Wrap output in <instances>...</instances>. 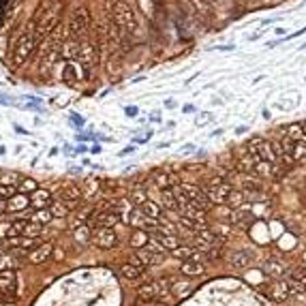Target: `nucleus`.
I'll return each instance as SVG.
<instances>
[{"label": "nucleus", "instance_id": "72a5a7b5", "mask_svg": "<svg viewBox=\"0 0 306 306\" xmlns=\"http://www.w3.org/2000/svg\"><path fill=\"white\" fill-rule=\"evenodd\" d=\"M49 210H52V217H54V219H65L67 214L71 212V208L67 206L65 201H60V199H58V201H54L52 206H49Z\"/></svg>", "mask_w": 306, "mask_h": 306}, {"label": "nucleus", "instance_id": "473e14b6", "mask_svg": "<svg viewBox=\"0 0 306 306\" xmlns=\"http://www.w3.org/2000/svg\"><path fill=\"white\" fill-rule=\"evenodd\" d=\"M193 291V285L191 283H173L171 285V293L176 295V298H187V295Z\"/></svg>", "mask_w": 306, "mask_h": 306}, {"label": "nucleus", "instance_id": "2f4dec72", "mask_svg": "<svg viewBox=\"0 0 306 306\" xmlns=\"http://www.w3.org/2000/svg\"><path fill=\"white\" fill-rule=\"evenodd\" d=\"M19 266V259L13 257L11 253H0V270H15Z\"/></svg>", "mask_w": 306, "mask_h": 306}, {"label": "nucleus", "instance_id": "423d86ee", "mask_svg": "<svg viewBox=\"0 0 306 306\" xmlns=\"http://www.w3.org/2000/svg\"><path fill=\"white\" fill-rule=\"evenodd\" d=\"M93 242L97 244L99 249L109 251V249H114L116 244H118V236H116V231H114V229H109V227H99V229L93 233Z\"/></svg>", "mask_w": 306, "mask_h": 306}, {"label": "nucleus", "instance_id": "79ce46f5", "mask_svg": "<svg viewBox=\"0 0 306 306\" xmlns=\"http://www.w3.org/2000/svg\"><path fill=\"white\" fill-rule=\"evenodd\" d=\"M99 187H101V185H99V180H90L88 185L81 189V195H84V197H93L95 193L99 191Z\"/></svg>", "mask_w": 306, "mask_h": 306}, {"label": "nucleus", "instance_id": "4468645a", "mask_svg": "<svg viewBox=\"0 0 306 306\" xmlns=\"http://www.w3.org/2000/svg\"><path fill=\"white\" fill-rule=\"evenodd\" d=\"M270 298H272L274 302H285V300L289 298V283L283 281V279L274 281V283L270 285Z\"/></svg>", "mask_w": 306, "mask_h": 306}, {"label": "nucleus", "instance_id": "dca6fc26", "mask_svg": "<svg viewBox=\"0 0 306 306\" xmlns=\"http://www.w3.org/2000/svg\"><path fill=\"white\" fill-rule=\"evenodd\" d=\"M79 58L84 60L86 67H93L97 60H99V54H97L95 43H90V41H86V43H79Z\"/></svg>", "mask_w": 306, "mask_h": 306}, {"label": "nucleus", "instance_id": "cd10ccee", "mask_svg": "<svg viewBox=\"0 0 306 306\" xmlns=\"http://www.w3.org/2000/svg\"><path fill=\"white\" fill-rule=\"evenodd\" d=\"M227 206L231 208V210H240L242 206H244V193L242 191H238V189H233L231 193H229V197H227Z\"/></svg>", "mask_w": 306, "mask_h": 306}, {"label": "nucleus", "instance_id": "aec40b11", "mask_svg": "<svg viewBox=\"0 0 306 306\" xmlns=\"http://www.w3.org/2000/svg\"><path fill=\"white\" fill-rule=\"evenodd\" d=\"M144 272H146V270H141L139 266H135V263H131V261L120 263V274H122V277H125L127 281H137L139 277H144Z\"/></svg>", "mask_w": 306, "mask_h": 306}, {"label": "nucleus", "instance_id": "1a4fd4ad", "mask_svg": "<svg viewBox=\"0 0 306 306\" xmlns=\"http://www.w3.org/2000/svg\"><path fill=\"white\" fill-rule=\"evenodd\" d=\"M54 255V244L52 242H43L41 247H37L35 251H30L26 257L30 263H35V266H39V263H45L49 257Z\"/></svg>", "mask_w": 306, "mask_h": 306}, {"label": "nucleus", "instance_id": "e433bc0d", "mask_svg": "<svg viewBox=\"0 0 306 306\" xmlns=\"http://www.w3.org/2000/svg\"><path fill=\"white\" fill-rule=\"evenodd\" d=\"M41 231H43V225L28 221V225H26V229H24V236H28V238H39V236H41Z\"/></svg>", "mask_w": 306, "mask_h": 306}, {"label": "nucleus", "instance_id": "4c0bfd02", "mask_svg": "<svg viewBox=\"0 0 306 306\" xmlns=\"http://www.w3.org/2000/svg\"><path fill=\"white\" fill-rule=\"evenodd\" d=\"M129 199H131V203H137V206H141L144 201H148L144 189H133V191L129 193Z\"/></svg>", "mask_w": 306, "mask_h": 306}, {"label": "nucleus", "instance_id": "0eeeda50", "mask_svg": "<svg viewBox=\"0 0 306 306\" xmlns=\"http://www.w3.org/2000/svg\"><path fill=\"white\" fill-rule=\"evenodd\" d=\"M88 73L84 71V65H79L77 60H69V63L63 67V79L67 81L69 86H73V84H79L81 79H84Z\"/></svg>", "mask_w": 306, "mask_h": 306}, {"label": "nucleus", "instance_id": "f257e3e1", "mask_svg": "<svg viewBox=\"0 0 306 306\" xmlns=\"http://www.w3.org/2000/svg\"><path fill=\"white\" fill-rule=\"evenodd\" d=\"M111 13H114V19L118 22V26L125 30L127 35L131 37H135L141 33V28H139V19L135 15V11L131 9L125 0H116L114 5H111Z\"/></svg>", "mask_w": 306, "mask_h": 306}, {"label": "nucleus", "instance_id": "20e7f679", "mask_svg": "<svg viewBox=\"0 0 306 306\" xmlns=\"http://www.w3.org/2000/svg\"><path fill=\"white\" fill-rule=\"evenodd\" d=\"M88 26H90V11L86 7L75 9V11L71 13V17H69V35L79 37L81 33H86Z\"/></svg>", "mask_w": 306, "mask_h": 306}, {"label": "nucleus", "instance_id": "39448f33", "mask_svg": "<svg viewBox=\"0 0 306 306\" xmlns=\"http://www.w3.org/2000/svg\"><path fill=\"white\" fill-rule=\"evenodd\" d=\"M180 187L185 189L187 197L191 199V203H193V208H195V210H199V212H208V210L212 208V201L206 197L203 189H199V187H195V185H180Z\"/></svg>", "mask_w": 306, "mask_h": 306}, {"label": "nucleus", "instance_id": "9d476101", "mask_svg": "<svg viewBox=\"0 0 306 306\" xmlns=\"http://www.w3.org/2000/svg\"><path fill=\"white\" fill-rule=\"evenodd\" d=\"M152 182H155V189H161V191H165V189H173V187H178V176L176 173H171V171H155L152 173Z\"/></svg>", "mask_w": 306, "mask_h": 306}, {"label": "nucleus", "instance_id": "f704fd0d", "mask_svg": "<svg viewBox=\"0 0 306 306\" xmlns=\"http://www.w3.org/2000/svg\"><path fill=\"white\" fill-rule=\"evenodd\" d=\"M161 201H163V206H165L167 210H178V201H176V195H173V191L165 189L161 193Z\"/></svg>", "mask_w": 306, "mask_h": 306}, {"label": "nucleus", "instance_id": "ea45409f", "mask_svg": "<svg viewBox=\"0 0 306 306\" xmlns=\"http://www.w3.org/2000/svg\"><path fill=\"white\" fill-rule=\"evenodd\" d=\"M306 159V141H295L293 144V161H304Z\"/></svg>", "mask_w": 306, "mask_h": 306}, {"label": "nucleus", "instance_id": "c756f323", "mask_svg": "<svg viewBox=\"0 0 306 306\" xmlns=\"http://www.w3.org/2000/svg\"><path fill=\"white\" fill-rule=\"evenodd\" d=\"M19 182H22V176L17 171H3V176H0V185L3 187H17Z\"/></svg>", "mask_w": 306, "mask_h": 306}, {"label": "nucleus", "instance_id": "37998d69", "mask_svg": "<svg viewBox=\"0 0 306 306\" xmlns=\"http://www.w3.org/2000/svg\"><path fill=\"white\" fill-rule=\"evenodd\" d=\"M191 5L195 7L199 13H203V15L210 13V0H191Z\"/></svg>", "mask_w": 306, "mask_h": 306}, {"label": "nucleus", "instance_id": "de8ad7c7", "mask_svg": "<svg viewBox=\"0 0 306 306\" xmlns=\"http://www.w3.org/2000/svg\"><path fill=\"white\" fill-rule=\"evenodd\" d=\"M302 131H304V141H306V122H302Z\"/></svg>", "mask_w": 306, "mask_h": 306}, {"label": "nucleus", "instance_id": "6e6552de", "mask_svg": "<svg viewBox=\"0 0 306 306\" xmlns=\"http://www.w3.org/2000/svg\"><path fill=\"white\" fill-rule=\"evenodd\" d=\"M231 191H233V187L227 185V182L217 185V187H203V193H206V197H208L212 203H225Z\"/></svg>", "mask_w": 306, "mask_h": 306}, {"label": "nucleus", "instance_id": "9b49d317", "mask_svg": "<svg viewBox=\"0 0 306 306\" xmlns=\"http://www.w3.org/2000/svg\"><path fill=\"white\" fill-rule=\"evenodd\" d=\"M58 22V7L56 9H47V11H43L39 15V22H37V30L39 35H45L52 30V26Z\"/></svg>", "mask_w": 306, "mask_h": 306}, {"label": "nucleus", "instance_id": "f3484780", "mask_svg": "<svg viewBox=\"0 0 306 306\" xmlns=\"http://www.w3.org/2000/svg\"><path fill=\"white\" fill-rule=\"evenodd\" d=\"M30 206V197L24 193H15L11 199H7V212H22Z\"/></svg>", "mask_w": 306, "mask_h": 306}, {"label": "nucleus", "instance_id": "393cba45", "mask_svg": "<svg viewBox=\"0 0 306 306\" xmlns=\"http://www.w3.org/2000/svg\"><path fill=\"white\" fill-rule=\"evenodd\" d=\"M129 244L133 249H146L148 247V231L146 229H135L133 233H131V238H129Z\"/></svg>", "mask_w": 306, "mask_h": 306}, {"label": "nucleus", "instance_id": "4be33fe9", "mask_svg": "<svg viewBox=\"0 0 306 306\" xmlns=\"http://www.w3.org/2000/svg\"><path fill=\"white\" fill-rule=\"evenodd\" d=\"M253 176H257V178H274V163H268V161L259 159L257 163H255Z\"/></svg>", "mask_w": 306, "mask_h": 306}, {"label": "nucleus", "instance_id": "7c9ffc66", "mask_svg": "<svg viewBox=\"0 0 306 306\" xmlns=\"http://www.w3.org/2000/svg\"><path fill=\"white\" fill-rule=\"evenodd\" d=\"M54 217H52V210L49 208H41V210H35L33 217H30V221L33 223H39V225H45V223H49Z\"/></svg>", "mask_w": 306, "mask_h": 306}, {"label": "nucleus", "instance_id": "a211bd4d", "mask_svg": "<svg viewBox=\"0 0 306 306\" xmlns=\"http://www.w3.org/2000/svg\"><path fill=\"white\" fill-rule=\"evenodd\" d=\"M155 238H157V244H159L161 249L176 251L180 247V238L173 236V233H159V231H155Z\"/></svg>", "mask_w": 306, "mask_h": 306}, {"label": "nucleus", "instance_id": "f03ea898", "mask_svg": "<svg viewBox=\"0 0 306 306\" xmlns=\"http://www.w3.org/2000/svg\"><path fill=\"white\" fill-rule=\"evenodd\" d=\"M171 281L169 279H159V281H152V283H146L141 285V287H137V300L139 302H155L159 298H163L165 293L171 291Z\"/></svg>", "mask_w": 306, "mask_h": 306}, {"label": "nucleus", "instance_id": "58836bf2", "mask_svg": "<svg viewBox=\"0 0 306 306\" xmlns=\"http://www.w3.org/2000/svg\"><path fill=\"white\" fill-rule=\"evenodd\" d=\"M19 193H24V195H26V193H35L39 187H37V182L33 180V178H22V182H19Z\"/></svg>", "mask_w": 306, "mask_h": 306}, {"label": "nucleus", "instance_id": "2eb2a0df", "mask_svg": "<svg viewBox=\"0 0 306 306\" xmlns=\"http://www.w3.org/2000/svg\"><path fill=\"white\" fill-rule=\"evenodd\" d=\"M58 197H60V201H65V203H79V199L84 197V195H81V189L79 187L65 185L63 189L58 191Z\"/></svg>", "mask_w": 306, "mask_h": 306}, {"label": "nucleus", "instance_id": "6ab92c4d", "mask_svg": "<svg viewBox=\"0 0 306 306\" xmlns=\"http://www.w3.org/2000/svg\"><path fill=\"white\" fill-rule=\"evenodd\" d=\"M180 272L185 274V277H201V274L206 272V263L203 261H185L180 266Z\"/></svg>", "mask_w": 306, "mask_h": 306}, {"label": "nucleus", "instance_id": "c85d7f7f", "mask_svg": "<svg viewBox=\"0 0 306 306\" xmlns=\"http://www.w3.org/2000/svg\"><path fill=\"white\" fill-rule=\"evenodd\" d=\"M283 133H285V137H289L291 141H302V139H304L302 125H289V127H283Z\"/></svg>", "mask_w": 306, "mask_h": 306}, {"label": "nucleus", "instance_id": "a18cd8bd", "mask_svg": "<svg viewBox=\"0 0 306 306\" xmlns=\"http://www.w3.org/2000/svg\"><path fill=\"white\" fill-rule=\"evenodd\" d=\"M54 259H56V261H63V259H65V251L54 247Z\"/></svg>", "mask_w": 306, "mask_h": 306}, {"label": "nucleus", "instance_id": "412c9836", "mask_svg": "<svg viewBox=\"0 0 306 306\" xmlns=\"http://www.w3.org/2000/svg\"><path fill=\"white\" fill-rule=\"evenodd\" d=\"M139 210L144 212L148 219H152V221H159V219L163 217V206H159V203H157V201H152V199H148V201L141 203Z\"/></svg>", "mask_w": 306, "mask_h": 306}, {"label": "nucleus", "instance_id": "bb28decb", "mask_svg": "<svg viewBox=\"0 0 306 306\" xmlns=\"http://www.w3.org/2000/svg\"><path fill=\"white\" fill-rule=\"evenodd\" d=\"M229 261H231V266L236 268V270H242V268L251 266V263H253V257H251L247 251H242V253H233Z\"/></svg>", "mask_w": 306, "mask_h": 306}, {"label": "nucleus", "instance_id": "b1692460", "mask_svg": "<svg viewBox=\"0 0 306 306\" xmlns=\"http://www.w3.org/2000/svg\"><path fill=\"white\" fill-rule=\"evenodd\" d=\"M263 272L268 274V277H272V279H283L285 277V266L281 261H274V259H270V261H266L263 263Z\"/></svg>", "mask_w": 306, "mask_h": 306}, {"label": "nucleus", "instance_id": "49530a36", "mask_svg": "<svg viewBox=\"0 0 306 306\" xmlns=\"http://www.w3.org/2000/svg\"><path fill=\"white\" fill-rule=\"evenodd\" d=\"M7 212V199L0 197V214H5Z\"/></svg>", "mask_w": 306, "mask_h": 306}, {"label": "nucleus", "instance_id": "c03bdc74", "mask_svg": "<svg viewBox=\"0 0 306 306\" xmlns=\"http://www.w3.org/2000/svg\"><path fill=\"white\" fill-rule=\"evenodd\" d=\"M15 191H17V187H3V185H0V197H3V199H11L15 195Z\"/></svg>", "mask_w": 306, "mask_h": 306}, {"label": "nucleus", "instance_id": "a878e982", "mask_svg": "<svg viewBox=\"0 0 306 306\" xmlns=\"http://www.w3.org/2000/svg\"><path fill=\"white\" fill-rule=\"evenodd\" d=\"M261 157L259 155H242L240 157V161H238V171L240 173H253V169H255V163H257Z\"/></svg>", "mask_w": 306, "mask_h": 306}, {"label": "nucleus", "instance_id": "f8f14e48", "mask_svg": "<svg viewBox=\"0 0 306 306\" xmlns=\"http://www.w3.org/2000/svg\"><path fill=\"white\" fill-rule=\"evenodd\" d=\"M120 221H122V219L118 217L114 210H99V212L95 214V223H97L99 227H109V229H114Z\"/></svg>", "mask_w": 306, "mask_h": 306}, {"label": "nucleus", "instance_id": "5701e85b", "mask_svg": "<svg viewBox=\"0 0 306 306\" xmlns=\"http://www.w3.org/2000/svg\"><path fill=\"white\" fill-rule=\"evenodd\" d=\"M60 56L69 60H77L79 58V43L77 41H65L63 47H60Z\"/></svg>", "mask_w": 306, "mask_h": 306}, {"label": "nucleus", "instance_id": "a19ab883", "mask_svg": "<svg viewBox=\"0 0 306 306\" xmlns=\"http://www.w3.org/2000/svg\"><path fill=\"white\" fill-rule=\"evenodd\" d=\"M67 33H69V26H56V30L52 33V43H60V41H63L65 43V37H67Z\"/></svg>", "mask_w": 306, "mask_h": 306}, {"label": "nucleus", "instance_id": "7ed1b4c3", "mask_svg": "<svg viewBox=\"0 0 306 306\" xmlns=\"http://www.w3.org/2000/svg\"><path fill=\"white\" fill-rule=\"evenodd\" d=\"M35 49V37H33V33H22L15 41H13V47H11V63H13V67H22L26 60H28V56H30V52Z\"/></svg>", "mask_w": 306, "mask_h": 306}, {"label": "nucleus", "instance_id": "09e8293b", "mask_svg": "<svg viewBox=\"0 0 306 306\" xmlns=\"http://www.w3.org/2000/svg\"><path fill=\"white\" fill-rule=\"evenodd\" d=\"M0 176H3V171H0Z\"/></svg>", "mask_w": 306, "mask_h": 306}, {"label": "nucleus", "instance_id": "c9c22d12", "mask_svg": "<svg viewBox=\"0 0 306 306\" xmlns=\"http://www.w3.org/2000/svg\"><path fill=\"white\" fill-rule=\"evenodd\" d=\"M75 240L81 244H88L93 240V233H90V229L86 225H79V227H75Z\"/></svg>", "mask_w": 306, "mask_h": 306}, {"label": "nucleus", "instance_id": "ddd939ff", "mask_svg": "<svg viewBox=\"0 0 306 306\" xmlns=\"http://www.w3.org/2000/svg\"><path fill=\"white\" fill-rule=\"evenodd\" d=\"M30 206L35 210H41V208H49L52 206V193L47 189H37L33 195H30Z\"/></svg>", "mask_w": 306, "mask_h": 306}]
</instances>
